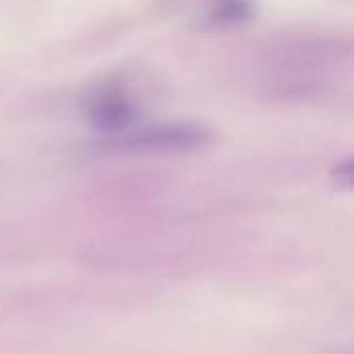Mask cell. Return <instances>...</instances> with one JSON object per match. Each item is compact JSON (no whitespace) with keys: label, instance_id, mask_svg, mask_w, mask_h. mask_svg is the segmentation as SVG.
Returning <instances> with one entry per match:
<instances>
[{"label":"cell","instance_id":"1","mask_svg":"<svg viewBox=\"0 0 354 354\" xmlns=\"http://www.w3.org/2000/svg\"><path fill=\"white\" fill-rule=\"evenodd\" d=\"M207 139V131L195 124H160L129 133L124 145L135 149H193Z\"/></svg>","mask_w":354,"mask_h":354}]
</instances>
